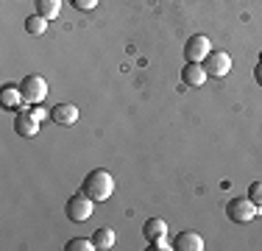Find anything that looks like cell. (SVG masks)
I'll use <instances>...</instances> for the list:
<instances>
[{"instance_id": "6da1fadb", "label": "cell", "mask_w": 262, "mask_h": 251, "mask_svg": "<svg viewBox=\"0 0 262 251\" xmlns=\"http://www.w3.org/2000/svg\"><path fill=\"white\" fill-rule=\"evenodd\" d=\"M81 190L86 193L92 201H109L112 193H115V179H112L109 171H103V168H98V171H90L84 176V184H81Z\"/></svg>"}, {"instance_id": "7a4b0ae2", "label": "cell", "mask_w": 262, "mask_h": 251, "mask_svg": "<svg viewBox=\"0 0 262 251\" xmlns=\"http://www.w3.org/2000/svg\"><path fill=\"white\" fill-rule=\"evenodd\" d=\"M92 210H95V201L86 196L84 190L76 193V196H70V198H67V204H64V215L70 218L73 223H84V221H90Z\"/></svg>"}, {"instance_id": "3957f363", "label": "cell", "mask_w": 262, "mask_h": 251, "mask_svg": "<svg viewBox=\"0 0 262 251\" xmlns=\"http://www.w3.org/2000/svg\"><path fill=\"white\" fill-rule=\"evenodd\" d=\"M226 215H229V221L232 223H251L254 218L259 215V206L254 204L251 198H232L226 204Z\"/></svg>"}, {"instance_id": "277c9868", "label": "cell", "mask_w": 262, "mask_h": 251, "mask_svg": "<svg viewBox=\"0 0 262 251\" xmlns=\"http://www.w3.org/2000/svg\"><path fill=\"white\" fill-rule=\"evenodd\" d=\"M20 90H23V98H26V103H42V100L48 98V81L42 78V75H26V78L20 81Z\"/></svg>"}, {"instance_id": "5b68a950", "label": "cell", "mask_w": 262, "mask_h": 251, "mask_svg": "<svg viewBox=\"0 0 262 251\" xmlns=\"http://www.w3.org/2000/svg\"><path fill=\"white\" fill-rule=\"evenodd\" d=\"M201 65L207 67V73L212 78H223V75H229V70H232V56L226 50H209V56Z\"/></svg>"}, {"instance_id": "8992f818", "label": "cell", "mask_w": 262, "mask_h": 251, "mask_svg": "<svg viewBox=\"0 0 262 251\" xmlns=\"http://www.w3.org/2000/svg\"><path fill=\"white\" fill-rule=\"evenodd\" d=\"M39 117H36L34 109H17V117H14V131L20 137H36L39 134Z\"/></svg>"}, {"instance_id": "52a82bcc", "label": "cell", "mask_w": 262, "mask_h": 251, "mask_svg": "<svg viewBox=\"0 0 262 251\" xmlns=\"http://www.w3.org/2000/svg\"><path fill=\"white\" fill-rule=\"evenodd\" d=\"M209 50H212L209 36L192 34L190 39H187V45H184V59H187V61H204V59L209 56Z\"/></svg>"}, {"instance_id": "ba28073f", "label": "cell", "mask_w": 262, "mask_h": 251, "mask_svg": "<svg viewBox=\"0 0 262 251\" xmlns=\"http://www.w3.org/2000/svg\"><path fill=\"white\" fill-rule=\"evenodd\" d=\"M207 78H209V73H207V67H204L201 61H187V67H182V81H184V87H190V90L204 87Z\"/></svg>"}, {"instance_id": "9c48e42d", "label": "cell", "mask_w": 262, "mask_h": 251, "mask_svg": "<svg viewBox=\"0 0 262 251\" xmlns=\"http://www.w3.org/2000/svg\"><path fill=\"white\" fill-rule=\"evenodd\" d=\"M51 117L56 126H73V123H78V106L76 103H56L51 109Z\"/></svg>"}, {"instance_id": "30bf717a", "label": "cell", "mask_w": 262, "mask_h": 251, "mask_svg": "<svg viewBox=\"0 0 262 251\" xmlns=\"http://www.w3.org/2000/svg\"><path fill=\"white\" fill-rule=\"evenodd\" d=\"M173 248L176 251H201L204 240H201V235H195V232H179V235L173 237Z\"/></svg>"}, {"instance_id": "8fae6325", "label": "cell", "mask_w": 262, "mask_h": 251, "mask_svg": "<svg viewBox=\"0 0 262 251\" xmlns=\"http://www.w3.org/2000/svg\"><path fill=\"white\" fill-rule=\"evenodd\" d=\"M142 237H145L148 243H157L162 237H167V223L162 221V218H148L145 226H142Z\"/></svg>"}, {"instance_id": "7c38bea8", "label": "cell", "mask_w": 262, "mask_h": 251, "mask_svg": "<svg viewBox=\"0 0 262 251\" xmlns=\"http://www.w3.org/2000/svg\"><path fill=\"white\" fill-rule=\"evenodd\" d=\"M23 90L20 84H6L3 90H0V106H6V109H20L23 103Z\"/></svg>"}, {"instance_id": "4fadbf2b", "label": "cell", "mask_w": 262, "mask_h": 251, "mask_svg": "<svg viewBox=\"0 0 262 251\" xmlns=\"http://www.w3.org/2000/svg\"><path fill=\"white\" fill-rule=\"evenodd\" d=\"M61 11V0H36V14H42L45 20H56Z\"/></svg>"}, {"instance_id": "5bb4252c", "label": "cell", "mask_w": 262, "mask_h": 251, "mask_svg": "<svg viewBox=\"0 0 262 251\" xmlns=\"http://www.w3.org/2000/svg\"><path fill=\"white\" fill-rule=\"evenodd\" d=\"M92 243H95V248L101 251H109L112 246H115V232L109 229V226H101V229L92 235Z\"/></svg>"}, {"instance_id": "9a60e30c", "label": "cell", "mask_w": 262, "mask_h": 251, "mask_svg": "<svg viewBox=\"0 0 262 251\" xmlns=\"http://www.w3.org/2000/svg\"><path fill=\"white\" fill-rule=\"evenodd\" d=\"M26 31L31 36H39V34H45L48 31V20L42 14H34V17H28L26 20Z\"/></svg>"}, {"instance_id": "2e32d148", "label": "cell", "mask_w": 262, "mask_h": 251, "mask_svg": "<svg viewBox=\"0 0 262 251\" xmlns=\"http://www.w3.org/2000/svg\"><path fill=\"white\" fill-rule=\"evenodd\" d=\"M67 251H95V243L86 240V237H73V240H67Z\"/></svg>"}, {"instance_id": "e0dca14e", "label": "cell", "mask_w": 262, "mask_h": 251, "mask_svg": "<svg viewBox=\"0 0 262 251\" xmlns=\"http://www.w3.org/2000/svg\"><path fill=\"white\" fill-rule=\"evenodd\" d=\"M248 198L254 201V204L262 210V179H257V181H251V187H248Z\"/></svg>"}, {"instance_id": "ac0fdd59", "label": "cell", "mask_w": 262, "mask_h": 251, "mask_svg": "<svg viewBox=\"0 0 262 251\" xmlns=\"http://www.w3.org/2000/svg\"><path fill=\"white\" fill-rule=\"evenodd\" d=\"M70 6L78 9V11H92L98 6V0H70Z\"/></svg>"}, {"instance_id": "d6986e66", "label": "cell", "mask_w": 262, "mask_h": 251, "mask_svg": "<svg viewBox=\"0 0 262 251\" xmlns=\"http://www.w3.org/2000/svg\"><path fill=\"white\" fill-rule=\"evenodd\" d=\"M151 248H157V251H167V248H173L170 243L165 240V237H162V240H157V243H151Z\"/></svg>"}, {"instance_id": "ffe728a7", "label": "cell", "mask_w": 262, "mask_h": 251, "mask_svg": "<svg viewBox=\"0 0 262 251\" xmlns=\"http://www.w3.org/2000/svg\"><path fill=\"white\" fill-rule=\"evenodd\" d=\"M254 81H257V84L262 87V61H259L257 67H254Z\"/></svg>"}, {"instance_id": "44dd1931", "label": "cell", "mask_w": 262, "mask_h": 251, "mask_svg": "<svg viewBox=\"0 0 262 251\" xmlns=\"http://www.w3.org/2000/svg\"><path fill=\"white\" fill-rule=\"evenodd\" d=\"M259 61H262V50H259Z\"/></svg>"}]
</instances>
